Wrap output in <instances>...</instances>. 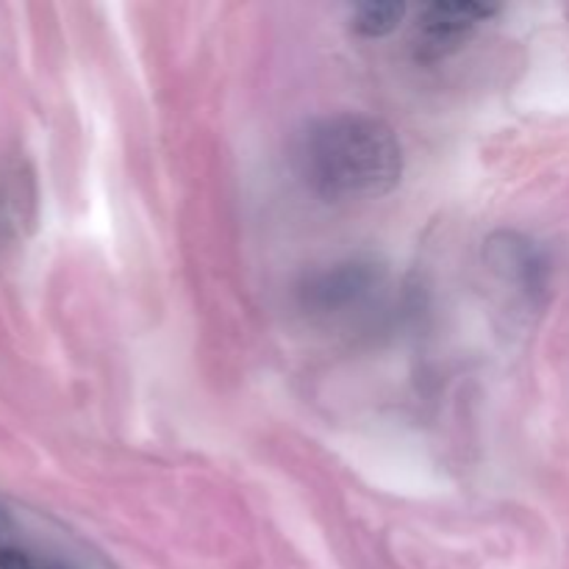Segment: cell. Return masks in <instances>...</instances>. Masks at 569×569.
<instances>
[{
    "label": "cell",
    "mask_w": 569,
    "mask_h": 569,
    "mask_svg": "<svg viewBox=\"0 0 569 569\" xmlns=\"http://www.w3.org/2000/svg\"><path fill=\"white\" fill-rule=\"evenodd\" d=\"M403 3H365L353 11V28L361 37H387L403 20Z\"/></svg>",
    "instance_id": "3"
},
{
    "label": "cell",
    "mask_w": 569,
    "mask_h": 569,
    "mask_svg": "<svg viewBox=\"0 0 569 569\" xmlns=\"http://www.w3.org/2000/svg\"><path fill=\"white\" fill-rule=\"evenodd\" d=\"M0 569H50L44 565H39L37 559H31L22 550L9 548V545H0Z\"/></svg>",
    "instance_id": "4"
},
{
    "label": "cell",
    "mask_w": 569,
    "mask_h": 569,
    "mask_svg": "<svg viewBox=\"0 0 569 569\" xmlns=\"http://www.w3.org/2000/svg\"><path fill=\"white\" fill-rule=\"evenodd\" d=\"M498 9L483 3H431L422 9L417 20V56L420 59H442L453 53L483 20L495 14Z\"/></svg>",
    "instance_id": "2"
},
{
    "label": "cell",
    "mask_w": 569,
    "mask_h": 569,
    "mask_svg": "<svg viewBox=\"0 0 569 569\" xmlns=\"http://www.w3.org/2000/svg\"><path fill=\"white\" fill-rule=\"evenodd\" d=\"M300 170L326 200H372L403 176V148L392 128L367 114H333L309 126Z\"/></svg>",
    "instance_id": "1"
}]
</instances>
